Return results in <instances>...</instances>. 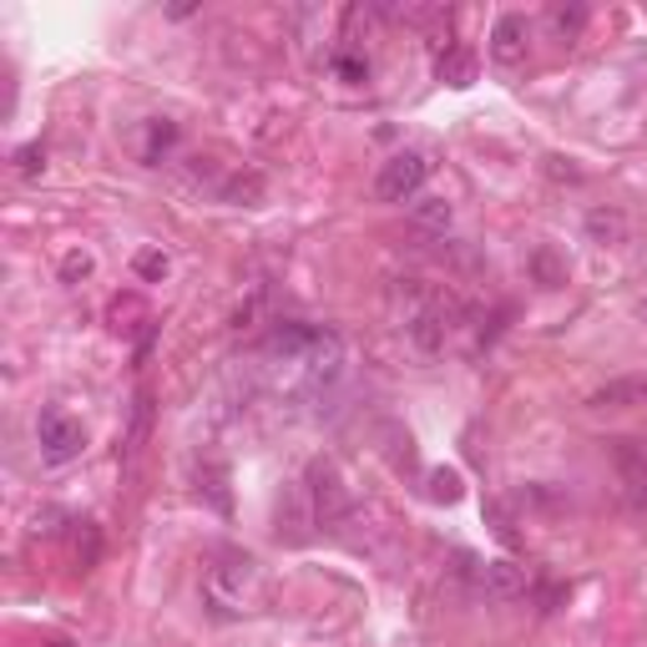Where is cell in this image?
Segmentation results:
<instances>
[{
	"mask_svg": "<svg viewBox=\"0 0 647 647\" xmlns=\"http://www.w3.org/2000/svg\"><path fill=\"white\" fill-rule=\"evenodd\" d=\"M430 496H435V501H455V496H461V476L435 471V476H430Z\"/></svg>",
	"mask_w": 647,
	"mask_h": 647,
	"instance_id": "e0dca14e",
	"label": "cell"
},
{
	"mask_svg": "<svg viewBox=\"0 0 647 647\" xmlns=\"http://www.w3.org/2000/svg\"><path fill=\"white\" fill-rule=\"evenodd\" d=\"M587 233H592V243H602V248H617V243H627V218L617 208H592L587 213Z\"/></svg>",
	"mask_w": 647,
	"mask_h": 647,
	"instance_id": "30bf717a",
	"label": "cell"
},
{
	"mask_svg": "<svg viewBox=\"0 0 647 647\" xmlns=\"http://www.w3.org/2000/svg\"><path fill=\"white\" fill-rule=\"evenodd\" d=\"M643 400H647V380L627 374V380H607L602 390H592L587 405L592 410H627V405H643Z\"/></svg>",
	"mask_w": 647,
	"mask_h": 647,
	"instance_id": "ba28073f",
	"label": "cell"
},
{
	"mask_svg": "<svg viewBox=\"0 0 647 647\" xmlns=\"http://www.w3.org/2000/svg\"><path fill=\"white\" fill-rule=\"evenodd\" d=\"M435 71H440V81H450V87H471V81H476V56L465 51V46H445L440 61H435Z\"/></svg>",
	"mask_w": 647,
	"mask_h": 647,
	"instance_id": "9c48e42d",
	"label": "cell"
},
{
	"mask_svg": "<svg viewBox=\"0 0 647 647\" xmlns=\"http://www.w3.org/2000/svg\"><path fill=\"white\" fill-rule=\"evenodd\" d=\"M527 46H531L527 16H516V11L496 16V26H491V61L496 67H521V61H527Z\"/></svg>",
	"mask_w": 647,
	"mask_h": 647,
	"instance_id": "8992f818",
	"label": "cell"
},
{
	"mask_svg": "<svg viewBox=\"0 0 647 647\" xmlns=\"http://www.w3.org/2000/svg\"><path fill=\"white\" fill-rule=\"evenodd\" d=\"M87 274H91V258H87V253H67L61 278H67V284H77V278H87Z\"/></svg>",
	"mask_w": 647,
	"mask_h": 647,
	"instance_id": "ffe728a7",
	"label": "cell"
},
{
	"mask_svg": "<svg viewBox=\"0 0 647 647\" xmlns=\"http://www.w3.org/2000/svg\"><path fill=\"white\" fill-rule=\"evenodd\" d=\"M405 334L420 354H440L450 340V304L440 294H420L415 288V304L405 314Z\"/></svg>",
	"mask_w": 647,
	"mask_h": 647,
	"instance_id": "3957f363",
	"label": "cell"
},
{
	"mask_svg": "<svg viewBox=\"0 0 647 647\" xmlns=\"http://www.w3.org/2000/svg\"><path fill=\"white\" fill-rule=\"evenodd\" d=\"M97 557H101V537H97V527H91V521H81V531H77V567L91 571V567H97Z\"/></svg>",
	"mask_w": 647,
	"mask_h": 647,
	"instance_id": "9a60e30c",
	"label": "cell"
},
{
	"mask_svg": "<svg viewBox=\"0 0 647 647\" xmlns=\"http://www.w3.org/2000/svg\"><path fill=\"white\" fill-rule=\"evenodd\" d=\"M537 274H541V284H547V288L561 284V268L551 264V253H537Z\"/></svg>",
	"mask_w": 647,
	"mask_h": 647,
	"instance_id": "44dd1931",
	"label": "cell"
},
{
	"mask_svg": "<svg viewBox=\"0 0 647 647\" xmlns=\"http://www.w3.org/2000/svg\"><path fill=\"white\" fill-rule=\"evenodd\" d=\"M410 213H415V223L425 233H445L450 228V203L445 198H415V208H410Z\"/></svg>",
	"mask_w": 647,
	"mask_h": 647,
	"instance_id": "7c38bea8",
	"label": "cell"
},
{
	"mask_svg": "<svg viewBox=\"0 0 647 647\" xmlns=\"http://www.w3.org/2000/svg\"><path fill=\"white\" fill-rule=\"evenodd\" d=\"M330 71L340 81H350V87H360V81H370V56H360V51H334L330 56Z\"/></svg>",
	"mask_w": 647,
	"mask_h": 647,
	"instance_id": "8fae6325",
	"label": "cell"
},
{
	"mask_svg": "<svg viewBox=\"0 0 647 647\" xmlns=\"http://www.w3.org/2000/svg\"><path fill=\"white\" fill-rule=\"evenodd\" d=\"M612 461H617V476H623V496L633 511H647V440H612Z\"/></svg>",
	"mask_w": 647,
	"mask_h": 647,
	"instance_id": "5b68a950",
	"label": "cell"
},
{
	"mask_svg": "<svg viewBox=\"0 0 647 647\" xmlns=\"http://www.w3.org/2000/svg\"><path fill=\"white\" fill-rule=\"evenodd\" d=\"M133 264H137V274H143V278H163V274H167V253L143 248V253L133 258Z\"/></svg>",
	"mask_w": 647,
	"mask_h": 647,
	"instance_id": "d6986e66",
	"label": "cell"
},
{
	"mask_svg": "<svg viewBox=\"0 0 647 647\" xmlns=\"http://www.w3.org/2000/svg\"><path fill=\"white\" fill-rule=\"evenodd\" d=\"M551 31H557V41H577V31L587 26V11L581 6H571V11H561V6H551Z\"/></svg>",
	"mask_w": 647,
	"mask_h": 647,
	"instance_id": "5bb4252c",
	"label": "cell"
},
{
	"mask_svg": "<svg viewBox=\"0 0 647 647\" xmlns=\"http://www.w3.org/2000/svg\"><path fill=\"white\" fill-rule=\"evenodd\" d=\"M36 440H41V455L51 465H67L81 455V445H87V430H81V420H71L67 410H41V420H36Z\"/></svg>",
	"mask_w": 647,
	"mask_h": 647,
	"instance_id": "277c9868",
	"label": "cell"
},
{
	"mask_svg": "<svg viewBox=\"0 0 647 647\" xmlns=\"http://www.w3.org/2000/svg\"><path fill=\"white\" fill-rule=\"evenodd\" d=\"M147 425H153V395H137V405H133V430H127V455H137V445L147 440Z\"/></svg>",
	"mask_w": 647,
	"mask_h": 647,
	"instance_id": "4fadbf2b",
	"label": "cell"
},
{
	"mask_svg": "<svg viewBox=\"0 0 647 647\" xmlns=\"http://www.w3.org/2000/svg\"><path fill=\"white\" fill-rule=\"evenodd\" d=\"M304 496H308V511H314V527H340L344 516L354 511V501H350V491H344L340 471H334V465H324V461L308 465Z\"/></svg>",
	"mask_w": 647,
	"mask_h": 647,
	"instance_id": "7a4b0ae2",
	"label": "cell"
},
{
	"mask_svg": "<svg viewBox=\"0 0 647 647\" xmlns=\"http://www.w3.org/2000/svg\"><path fill=\"white\" fill-rule=\"evenodd\" d=\"M476 592L486 602H516V597H527V577L516 561H486V567H476Z\"/></svg>",
	"mask_w": 647,
	"mask_h": 647,
	"instance_id": "52a82bcc",
	"label": "cell"
},
{
	"mask_svg": "<svg viewBox=\"0 0 647 647\" xmlns=\"http://www.w3.org/2000/svg\"><path fill=\"white\" fill-rule=\"evenodd\" d=\"M46 167V153H41V143H26L21 153H16V173L21 177H36Z\"/></svg>",
	"mask_w": 647,
	"mask_h": 647,
	"instance_id": "ac0fdd59",
	"label": "cell"
},
{
	"mask_svg": "<svg viewBox=\"0 0 647 647\" xmlns=\"http://www.w3.org/2000/svg\"><path fill=\"white\" fill-rule=\"evenodd\" d=\"M430 177V157L425 153H395L384 157L380 173H374V198L380 203H415L420 187Z\"/></svg>",
	"mask_w": 647,
	"mask_h": 647,
	"instance_id": "6da1fadb",
	"label": "cell"
},
{
	"mask_svg": "<svg viewBox=\"0 0 647 647\" xmlns=\"http://www.w3.org/2000/svg\"><path fill=\"white\" fill-rule=\"evenodd\" d=\"M173 137H177L173 121H153V137H147V163H157V153H167V147H173Z\"/></svg>",
	"mask_w": 647,
	"mask_h": 647,
	"instance_id": "2e32d148",
	"label": "cell"
}]
</instances>
